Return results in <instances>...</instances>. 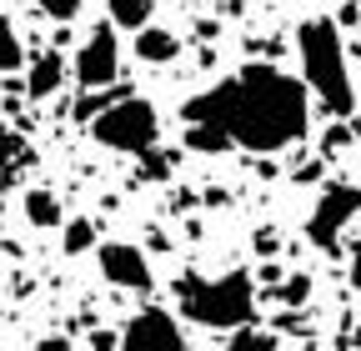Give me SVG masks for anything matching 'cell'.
Here are the masks:
<instances>
[{
	"mask_svg": "<svg viewBox=\"0 0 361 351\" xmlns=\"http://www.w3.org/2000/svg\"><path fill=\"white\" fill-rule=\"evenodd\" d=\"M25 61V51H20V35H16V25L6 20V16H0V75H6V70H16Z\"/></svg>",
	"mask_w": 361,
	"mask_h": 351,
	"instance_id": "15",
	"label": "cell"
},
{
	"mask_svg": "<svg viewBox=\"0 0 361 351\" xmlns=\"http://www.w3.org/2000/svg\"><path fill=\"white\" fill-rule=\"evenodd\" d=\"M296 56H301V80L306 91H316L336 121L356 111V91H351V70H346V46L336 20H301L296 30Z\"/></svg>",
	"mask_w": 361,
	"mask_h": 351,
	"instance_id": "2",
	"label": "cell"
},
{
	"mask_svg": "<svg viewBox=\"0 0 361 351\" xmlns=\"http://www.w3.org/2000/svg\"><path fill=\"white\" fill-rule=\"evenodd\" d=\"M180 121L211 125L241 151H286L311 125L306 80L276 66H241L236 75L216 80L211 91L191 96L180 106Z\"/></svg>",
	"mask_w": 361,
	"mask_h": 351,
	"instance_id": "1",
	"label": "cell"
},
{
	"mask_svg": "<svg viewBox=\"0 0 361 351\" xmlns=\"http://www.w3.org/2000/svg\"><path fill=\"white\" fill-rule=\"evenodd\" d=\"M156 16V0H111V25L121 30H141Z\"/></svg>",
	"mask_w": 361,
	"mask_h": 351,
	"instance_id": "13",
	"label": "cell"
},
{
	"mask_svg": "<svg viewBox=\"0 0 361 351\" xmlns=\"http://www.w3.org/2000/svg\"><path fill=\"white\" fill-rule=\"evenodd\" d=\"M35 6H40L45 16H51L56 25H71V20L80 16V0H35Z\"/></svg>",
	"mask_w": 361,
	"mask_h": 351,
	"instance_id": "19",
	"label": "cell"
},
{
	"mask_svg": "<svg viewBox=\"0 0 361 351\" xmlns=\"http://www.w3.org/2000/svg\"><path fill=\"white\" fill-rule=\"evenodd\" d=\"M226 146H231V141H226L221 130H211V125H186V151H201V156H221Z\"/></svg>",
	"mask_w": 361,
	"mask_h": 351,
	"instance_id": "14",
	"label": "cell"
},
{
	"mask_svg": "<svg viewBox=\"0 0 361 351\" xmlns=\"http://www.w3.org/2000/svg\"><path fill=\"white\" fill-rule=\"evenodd\" d=\"M306 291H311V281H306V276H296V281H291V286H286V291H281V296H286V301H301V296H306Z\"/></svg>",
	"mask_w": 361,
	"mask_h": 351,
	"instance_id": "22",
	"label": "cell"
},
{
	"mask_svg": "<svg viewBox=\"0 0 361 351\" xmlns=\"http://www.w3.org/2000/svg\"><path fill=\"white\" fill-rule=\"evenodd\" d=\"M176 306L186 321L211 326V331H236L256 316V286L246 271L226 276H176Z\"/></svg>",
	"mask_w": 361,
	"mask_h": 351,
	"instance_id": "3",
	"label": "cell"
},
{
	"mask_svg": "<svg viewBox=\"0 0 361 351\" xmlns=\"http://www.w3.org/2000/svg\"><path fill=\"white\" fill-rule=\"evenodd\" d=\"M66 346H71L66 336H45V341H40V351H66Z\"/></svg>",
	"mask_w": 361,
	"mask_h": 351,
	"instance_id": "23",
	"label": "cell"
},
{
	"mask_svg": "<svg viewBox=\"0 0 361 351\" xmlns=\"http://www.w3.org/2000/svg\"><path fill=\"white\" fill-rule=\"evenodd\" d=\"M346 141H351V130H346V125H331V136H326V156H336Z\"/></svg>",
	"mask_w": 361,
	"mask_h": 351,
	"instance_id": "21",
	"label": "cell"
},
{
	"mask_svg": "<svg viewBox=\"0 0 361 351\" xmlns=\"http://www.w3.org/2000/svg\"><path fill=\"white\" fill-rule=\"evenodd\" d=\"M356 281H361V246H356Z\"/></svg>",
	"mask_w": 361,
	"mask_h": 351,
	"instance_id": "24",
	"label": "cell"
},
{
	"mask_svg": "<svg viewBox=\"0 0 361 351\" xmlns=\"http://www.w3.org/2000/svg\"><path fill=\"white\" fill-rule=\"evenodd\" d=\"M90 136H96L106 151L146 156L151 146H161V116H156V106L141 101V96H121V101H111L101 116H90Z\"/></svg>",
	"mask_w": 361,
	"mask_h": 351,
	"instance_id": "4",
	"label": "cell"
},
{
	"mask_svg": "<svg viewBox=\"0 0 361 351\" xmlns=\"http://www.w3.org/2000/svg\"><path fill=\"white\" fill-rule=\"evenodd\" d=\"M361 216V186H346V181H331L322 191V201H316L311 211V221H306V236L311 246H322V251H336L341 246V231Z\"/></svg>",
	"mask_w": 361,
	"mask_h": 351,
	"instance_id": "5",
	"label": "cell"
},
{
	"mask_svg": "<svg viewBox=\"0 0 361 351\" xmlns=\"http://www.w3.org/2000/svg\"><path fill=\"white\" fill-rule=\"evenodd\" d=\"M135 56H141L146 66H166V61L180 56V40L166 25H141V30H135Z\"/></svg>",
	"mask_w": 361,
	"mask_h": 351,
	"instance_id": "10",
	"label": "cell"
},
{
	"mask_svg": "<svg viewBox=\"0 0 361 351\" xmlns=\"http://www.w3.org/2000/svg\"><path fill=\"white\" fill-rule=\"evenodd\" d=\"M96 261H101V276H106L111 286H121V291H151V286H156L146 251L130 246V241H106V246L96 251Z\"/></svg>",
	"mask_w": 361,
	"mask_h": 351,
	"instance_id": "8",
	"label": "cell"
},
{
	"mask_svg": "<svg viewBox=\"0 0 361 351\" xmlns=\"http://www.w3.org/2000/svg\"><path fill=\"white\" fill-rule=\"evenodd\" d=\"M25 221L30 226H40V231H51V226H66V211H61V201L51 196V191H25Z\"/></svg>",
	"mask_w": 361,
	"mask_h": 351,
	"instance_id": "11",
	"label": "cell"
},
{
	"mask_svg": "<svg viewBox=\"0 0 361 351\" xmlns=\"http://www.w3.org/2000/svg\"><path fill=\"white\" fill-rule=\"evenodd\" d=\"M35 161V151L16 136L11 125H0V181H11V176L20 171V166H30Z\"/></svg>",
	"mask_w": 361,
	"mask_h": 351,
	"instance_id": "12",
	"label": "cell"
},
{
	"mask_svg": "<svg viewBox=\"0 0 361 351\" xmlns=\"http://www.w3.org/2000/svg\"><path fill=\"white\" fill-rule=\"evenodd\" d=\"M16 6H20V0H16Z\"/></svg>",
	"mask_w": 361,
	"mask_h": 351,
	"instance_id": "26",
	"label": "cell"
},
{
	"mask_svg": "<svg viewBox=\"0 0 361 351\" xmlns=\"http://www.w3.org/2000/svg\"><path fill=\"white\" fill-rule=\"evenodd\" d=\"M96 246V221H85V216H75V221H66V256H80Z\"/></svg>",
	"mask_w": 361,
	"mask_h": 351,
	"instance_id": "16",
	"label": "cell"
},
{
	"mask_svg": "<svg viewBox=\"0 0 361 351\" xmlns=\"http://www.w3.org/2000/svg\"><path fill=\"white\" fill-rule=\"evenodd\" d=\"M166 176H171V156L151 146V151L141 156V181H166Z\"/></svg>",
	"mask_w": 361,
	"mask_h": 351,
	"instance_id": "18",
	"label": "cell"
},
{
	"mask_svg": "<svg viewBox=\"0 0 361 351\" xmlns=\"http://www.w3.org/2000/svg\"><path fill=\"white\" fill-rule=\"evenodd\" d=\"M226 351H276V336L256 331V326H236V336L226 341Z\"/></svg>",
	"mask_w": 361,
	"mask_h": 351,
	"instance_id": "17",
	"label": "cell"
},
{
	"mask_svg": "<svg viewBox=\"0 0 361 351\" xmlns=\"http://www.w3.org/2000/svg\"><path fill=\"white\" fill-rule=\"evenodd\" d=\"M121 75V40H116V25H96L85 35V46L75 51V80L80 91H106Z\"/></svg>",
	"mask_w": 361,
	"mask_h": 351,
	"instance_id": "6",
	"label": "cell"
},
{
	"mask_svg": "<svg viewBox=\"0 0 361 351\" xmlns=\"http://www.w3.org/2000/svg\"><path fill=\"white\" fill-rule=\"evenodd\" d=\"M356 30H361V11H356Z\"/></svg>",
	"mask_w": 361,
	"mask_h": 351,
	"instance_id": "25",
	"label": "cell"
},
{
	"mask_svg": "<svg viewBox=\"0 0 361 351\" xmlns=\"http://www.w3.org/2000/svg\"><path fill=\"white\" fill-rule=\"evenodd\" d=\"M90 351H121V331H90Z\"/></svg>",
	"mask_w": 361,
	"mask_h": 351,
	"instance_id": "20",
	"label": "cell"
},
{
	"mask_svg": "<svg viewBox=\"0 0 361 351\" xmlns=\"http://www.w3.org/2000/svg\"><path fill=\"white\" fill-rule=\"evenodd\" d=\"M61 85H66V61H61V51H40V56L30 61V70H25V96H30V101H51Z\"/></svg>",
	"mask_w": 361,
	"mask_h": 351,
	"instance_id": "9",
	"label": "cell"
},
{
	"mask_svg": "<svg viewBox=\"0 0 361 351\" xmlns=\"http://www.w3.org/2000/svg\"><path fill=\"white\" fill-rule=\"evenodd\" d=\"M180 346H186V336L166 306H146L121 326V351H180Z\"/></svg>",
	"mask_w": 361,
	"mask_h": 351,
	"instance_id": "7",
	"label": "cell"
}]
</instances>
